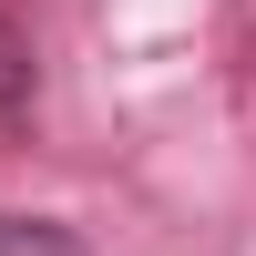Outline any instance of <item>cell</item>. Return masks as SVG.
<instances>
[{
    "label": "cell",
    "instance_id": "6da1fadb",
    "mask_svg": "<svg viewBox=\"0 0 256 256\" xmlns=\"http://www.w3.org/2000/svg\"><path fill=\"white\" fill-rule=\"evenodd\" d=\"M0 256H82V236H62L41 216H0Z\"/></svg>",
    "mask_w": 256,
    "mask_h": 256
},
{
    "label": "cell",
    "instance_id": "7a4b0ae2",
    "mask_svg": "<svg viewBox=\"0 0 256 256\" xmlns=\"http://www.w3.org/2000/svg\"><path fill=\"white\" fill-rule=\"evenodd\" d=\"M20 102H31V41L0 20V113H20Z\"/></svg>",
    "mask_w": 256,
    "mask_h": 256
}]
</instances>
